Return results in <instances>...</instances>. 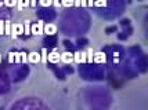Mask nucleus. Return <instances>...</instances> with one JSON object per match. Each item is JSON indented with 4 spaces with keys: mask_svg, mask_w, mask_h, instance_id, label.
Listing matches in <instances>:
<instances>
[{
    "mask_svg": "<svg viewBox=\"0 0 148 110\" xmlns=\"http://www.w3.org/2000/svg\"><path fill=\"white\" fill-rule=\"evenodd\" d=\"M60 57H61V54H60L57 50H53V51L47 55V61H49L50 63H58V62H60Z\"/></svg>",
    "mask_w": 148,
    "mask_h": 110,
    "instance_id": "f03ea898",
    "label": "nucleus"
},
{
    "mask_svg": "<svg viewBox=\"0 0 148 110\" xmlns=\"http://www.w3.org/2000/svg\"><path fill=\"white\" fill-rule=\"evenodd\" d=\"M29 6H31V7H36V0H29Z\"/></svg>",
    "mask_w": 148,
    "mask_h": 110,
    "instance_id": "b1692460",
    "label": "nucleus"
},
{
    "mask_svg": "<svg viewBox=\"0 0 148 110\" xmlns=\"http://www.w3.org/2000/svg\"><path fill=\"white\" fill-rule=\"evenodd\" d=\"M17 7H18V10L29 7V0H17Z\"/></svg>",
    "mask_w": 148,
    "mask_h": 110,
    "instance_id": "1a4fd4ad",
    "label": "nucleus"
},
{
    "mask_svg": "<svg viewBox=\"0 0 148 110\" xmlns=\"http://www.w3.org/2000/svg\"><path fill=\"white\" fill-rule=\"evenodd\" d=\"M61 6L72 7V6H73V0H61Z\"/></svg>",
    "mask_w": 148,
    "mask_h": 110,
    "instance_id": "f3484780",
    "label": "nucleus"
},
{
    "mask_svg": "<svg viewBox=\"0 0 148 110\" xmlns=\"http://www.w3.org/2000/svg\"><path fill=\"white\" fill-rule=\"evenodd\" d=\"M93 57H94L93 50H87V52H86V59H87V62H89V63L93 62Z\"/></svg>",
    "mask_w": 148,
    "mask_h": 110,
    "instance_id": "ddd939ff",
    "label": "nucleus"
},
{
    "mask_svg": "<svg viewBox=\"0 0 148 110\" xmlns=\"http://www.w3.org/2000/svg\"><path fill=\"white\" fill-rule=\"evenodd\" d=\"M4 34H7V36L11 34V24H10V21H4Z\"/></svg>",
    "mask_w": 148,
    "mask_h": 110,
    "instance_id": "9d476101",
    "label": "nucleus"
},
{
    "mask_svg": "<svg viewBox=\"0 0 148 110\" xmlns=\"http://www.w3.org/2000/svg\"><path fill=\"white\" fill-rule=\"evenodd\" d=\"M19 34H24V25H21V24H14L11 25V37L15 39V37H18Z\"/></svg>",
    "mask_w": 148,
    "mask_h": 110,
    "instance_id": "f257e3e1",
    "label": "nucleus"
},
{
    "mask_svg": "<svg viewBox=\"0 0 148 110\" xmlns=\"http://www.w3.org/2000/svg\"><path fill=\"white\" fill-rule=\"evenodd\" d=\"M19 54H21V63H26V62H28V55H26V52L21 51Z\"/></svg>",
    "mask_w": 148,
    "mask_h": 110,
    "instance_id": "6ab92c4d",
    "label": "nucleus"
},
{
    "mask_svg": "<svg viewBox=\"0 0 148 110\" xmlns=\"http://www.w3.org/2000/svg\"><path fill=\"white\" fill-rule=\"evenodd\" d=\"M0 6H3V0H0Z\"/></svg>",
    "mask_w": 148,
    "mask_h": 110,
    "instance_id": "a878e982",
    "label": "nucleus"
},
{
    "mask_svg": "<svg viewBox=\"0 0 148 110\" xmlns=\"http://www.w3.org/2000/svg\"><path fill=\"white\" fill-rule=\"evenodd\" d=\"M60 61H61L62 63H72V62H73V54L69 51L62 52L61 57H60Z\"/></svg>",
    "mask_w": 148,
    "mask_h": 110,
    "instance_id": "7ed1b4c3",
    "label": "nucleus"
},
{
    "mask_svg": "<svg viewBox=\"0 0 148 110\" xmlns=\"http://www.w3.org/2000/svg\"><path fill=\"white\" fill-rule=\"evenodd\" d=\"M24 34H31V21H25V24H24Z\"/></svg>",
    "mask_w": 148,
    "mask_h": 110,
    "instance_id": "f8f14e48",
    "label": "nucleus"
},
{
    "mask_svg": "<svg viewBox=\"0 0 148 110\" xmlns=\"http://www.w3.org/2000/svg\"><path fill=\"white\" fill-rule=\"evenodd\" d=\"M80 6L82 7H93L94 6V0H80Z\"/></svg>",
    "mask_w": 148,
    "mask_h": 110,
    "instance_id": "9b49d317",
    "label": "nucleus"
},
{
    "mask_svg": "<svg viewBox=\"0 0 148 110\" xmlns=\"http://www.w3.org/2000/svg\"><path fill=\"white\" fill-rule=\"evenodd\" d=\"M39 3H40V6H43V7H49L53 4L51 0H39Z\"/></svg>",
    "mask_w": 148,
    "mask_h": 110,
    "instance_id": "a211bd4d",
    "label": "nucleus"
},
{
    "mask_svg": "<svg viewBox=\"0 0 148 110\" xmlns=\"http://www.w3.org/2000/svg\"><path fill=\"white\" fill-rule=\"evenodd\" d=\"M73 6H75V7H80V0H73Z\"/></svg>",
    "mask_w": 148,
    "mask_h": 110,
    "instance_id": "393cba45",
    "label": "nucleus"
},
{
    "mask_svg": "<svg viewBox=\"0 0 148 110\" xmlns=\"http://www.w3.org/2000/svg\"><path fill=\"white\" fill-rule=\"evenodd\" d=\"M3 4L7 7H15L17 6V0H3Z\"/></svg>",
    "mask_w": 148,
    "mask_h": 110,
    "instance_id": "2eb2a0df",
    "label": "nucleus"
},
{
    "mask_svg": "<svg viewBox=\"0 0 148 110\" xmlns=\"http://www.w3.org/2000/svg\"><path fill=\"white\" fill-rule=\"evenodd\" d=\"M40 62H43V63L47 62V50H46V48L42 50V54H40Z\"/></svg>",
    "mask_w": 148,
    "mask_h": 110,
    "instance_id": "4468645a",
    "label": "nucleus"
},
{
    "mask_svg": "<svg viewBox=\"0 0 148 110\" xmlns=\"http://www.w3.org/2000/svg\"><path fill=\"white\" fill-rule=\"evenodd\" d=\"M93 61L96 63H105L107 62V57H105V54H103V52H97V54H94V57H93Z\"/></svg>",
    "mask_w": 148,
    "mask_h": 110,
    "instance_id": "6e6552de",
    "label": "nucleus"
},
{
    "mask_svg": "<svg viewBox=\"0 0 148 110\" xmlns=\"http://www.w3.org/2000/svg\"><path fill=\"white\" fill-rule=\"evenodd\" d=\"M14 62L15 63H21V54L19 52H14Z\"/></svg>",
    "mask_w": 148,
    "mask_h": 110,
    "instance_id": "aec40b11",
    "label": "nucleus"
},
{
    "mask_svg": "<svg viewBox=\"0 0 148 110\" xmlns=\"http://www.w3.org/2000/svg\"><path fill=\"white\" fill-rule=\"evenodd\" d=\"M94 6L96 7H105L107 6V0H94Z\"/></svg>",
    "mask_w": 148,
    "mask_h": 110,
    "instance_id": "dca6fc26",
    "label": "nucleus"
},
{
    "mask_svg": "<svg viewBox=\"0 0 148 110\" xmlns=\"http://www.w3.org/2000/svg\"><path fill=\"white\" fill-rule=\"evenodd\" d=\"M8 62H10V63H14V52H10V54H8Z\"/></svg>",
    "mask_w": 148,
    "mask_h": 110,
    "instance_id": "4be33fe9",
    "label": "nucleus"
},
{
    "mask_svg": "<svg viewBox=\"0 0 148 110\" xmlns=\"http://www.w3.org/2000/svg\"><path fill=\"white\" fill-rule=\"evenodd\" d=\"M51 1H53V6H56V7L61 6V0H51Z\"/></svg>",
    "mask_w": 148,
    "mask_h": 110,
    "instance_id": "5701e85b",
    "label": "nucleus"
},
{
    "mask_svg": "<svg viewBox=\"0 0 148 110\" xmlns=\"http://www.w3.org/2000/svg\"><path fill=\"white\" fill-rule=\"evenodd\" d=\"M0 62H1V54H0Z\"/></svg>",
    "mask_w": 148,
    "mask_h": 110,
    "instance_id": "bb28decb",
    "label": "nucleus"
},
{
    "mask_svg": "<svg viewBox=\"0 0 148 110\" xmlns=\"http://www.w3.org/2000/svg\"><path fill=\"white\" fill-rule=\"evenodd\" d=\"M43 26L45 24L43 22H38V25H31V32L33 34H43Z\"/></svg>",
    "mask_w": 148,
    "mask_h": 110,
    "instance_id": "0eeeda50",
    "label": "nucleus"
},
{
    "mask_svg": "<svg viewBox=\"0 0 148 110\" xmlns=\"http://www.w3.org/2000/svg\"><path fill=\"white\" fill-rule=\"evenodd\" d=\"M73 62H76V63H84V62H87L86 52H76V54H73Z\"/></svg>",
    "mask_w": 148,
    "mask_h": 110,
    "instance_id": "39448f33",
    "label": "nucleus"
},
{
    "mask_svg": "<svg viewBox=\"0 0 148 110\" xmlns=\"http://www.w3.org/2000/svg\"><path fill=\"white\" fill-rule=\"evenodd\" d=\"M0 34H4V21H0Z\"/></svg>",
    "mask_w": 148,
    "mask_h": 110,
    "instance_id": "412c9836",
    "label": "nucleus"
},
{
    "mask_svg": "<svg viewBox=\"0 0 148 110\" xmlns=\"http://www.w3.org/2000/svg\"><path fill=\"white\" fill-rule=\"evenodd\" d=\"M28 62L29 63H39L40 62V54L36 51H32L28 54Z\"/></svg>",
    "mask_w": 148,
    "mask_h": 110,
    "instance_id": "20e7f679",
    "label": "nucleus"
},
{
    "mask_svg": "<svg viewBox=\"0 0 148 110\" xmlns=\"http://www.w3.org/2000/svg\"><path fill=\"white\" fill-rule=\"evenodd\" d=\"M56 32H57V26L54 24H46L43 26V33H46V34H54Z\"/></svg>",
    "mask_w": 148,
    "mask_h": 110,
    "instance_id": "423d86ee",
    "label": "nucleus"
}]
</instances>
